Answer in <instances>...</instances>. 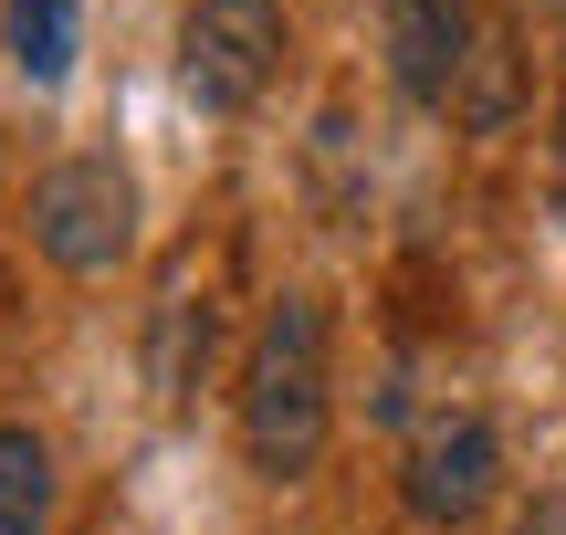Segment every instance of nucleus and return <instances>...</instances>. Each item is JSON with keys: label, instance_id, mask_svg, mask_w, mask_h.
<instances>
[{"label": "nucleus", "instance_id": "obj_6", "mask_svg": "<svg viewBox=\"0 0 566 535\" xmlns=\"http://www.w3.org/2000/svg\"><path fill=\"white\" fill-rule=\"evenodd\" d=\"M53 441L32 420H0V535H42L53 525Z\"/></svg>", "mask_w": 566, "mask_h": 535}, {"label": "nucleus", "instance_id": "obj_7", "mask_svg": "<svg viewBox=\"0 0 566 535\" xmlns=\"http://www.w3.org/2000/svg\"><path fill=\"white\" fill-rule=\"evenodd\" d=\"M0 21H11V63L32 84H63V74H74V0H11Z\"/></svg>", "mask_w": 566, "mask_h": 535}, {"label": "nucleus", "instance_id": "obj_5", "mask_svg": "<svg viewBox=\"0 0 566 535\" xmlns=\"http://www.w3.org/2000/svg\"><path fill=\"white\" fill-rule=\"evenodd\" d=\"M483 53V11L472 0H388V84L409 105H451Z\"/></svg>", "mask_w": 566, "mask_h": 535}, {"label": "nucleus", "instance_id": "obj_10", "mask_svg": "<svg viewBox=\"0 0 566 535\" xmlns=\"http://www.w3.org/2000/svg\"><path fill=\"white\" fill-rule=\"evenodd\" d=\"M556 221H566V105H556Z\"/></svg>", "mask_w": 566, "mask_h": 535}, {"label": "nucleus", "instance_id": "obj_2", "mask_svg": "<svg viewBox=\"0 0 566 535\" xmlns=\"http://www.w3.org/2000/svg\"><path fill=\"white\" fill-rule=\"evenodd\" d=\"M32 242L63 273H116L137 252V179H126V158H95V147L53 158L32 179Z\"/></svg>", "mask_w": 566, "mask_h": 535}, {"label": "nucleus", "instance_id": "obj_8", "mask_svg": "<svg viewBox=\"0 0 566 535\" xmlns=\"http://www.w3.org/2000/svg\"><path fill=\"white\" fill-rule=\"evenodd\" d=\"M451 116H462V126H504L514 116V32H504V21H483V53H472Z\"/></svg>", "mask_w": 566, "mask_h": 535}, {"label": "nucleus", "instance_id": "obj_3", "mask_svg": "<svg viewBox=\"0 0 566 535\" xmlns=\"http://www.w3.org/2000/svg\"><path fill=\"white\" fill-rule=\"evenodd\" d=\"M273 74H283V0H200L179 21V84L210 116L263 105Z\"/></svg>", "mask_w": 566, "mask_h": 535}, {"label": "nucleus", "instance_id": "obj_4", "mask_svg": "<svg viewBox=\"0 0 566 535\" xmlns=\"http://www.w3.org/2000/svg\"><path fill=\"white\" fill-rule=\"evenodd\" d=\"M493 483H504V441H493V420H472V410L430 420V431L409 441V462H399V504L420 525H472L493 504Z\"/></svg>", "mask_w": 566, "mask_h": 535}, {"label": "nucleus", "instance_id": "obj_9", "mask_svg": "<svg viewBox=\"0 0 566 535\" xmlns=\"http://www.w3.org/2000/svg\"><path fill=\"white\" fill-rule=\"evenodd\" d=\"M514 535H566V494H535L525 515H514Z\"/></svg>", "mask_w": 566, "mask_h": 535}, {"label": "nucleus", "instance_id": "obj_1", "mask_svg": "<svg viewBox=\"0 0 566 535\" xmlns=\"http://www.w3.org/2000/svg\"><path fill=\"white\" fill-rule=\"evenodd\" d=\"M336 431V389H325V294H273L263 326L242 347V452L252 473L294 483L325 462Z\"/></svg>", "mask_w": 566, "mask_h": 535}]
</instances>
